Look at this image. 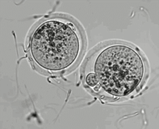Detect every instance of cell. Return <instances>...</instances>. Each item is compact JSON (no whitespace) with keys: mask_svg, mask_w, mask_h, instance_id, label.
<instances>
[{"mask_svg":"<svg viewBox=\"0 0 159 129\" xmlns=\"http://www.w3.org/2000/svg\"><path fill=\"white\" fill-rule=\"evenodd\" d=\"M100 84H97L94 87V90L96 91H99V89L100 88Z\"/></svg>","mask_w":159,"mask_h":129,"instance_id":"277c9868","label":"cell"},{"mask_svg":"<svg viewBox=\"0 0 159 129\" xmlns=\"http://www.w3.org/2000/svg\"><path fill=\"white\" fill-rule=\"evenodd\" d=\"M86 82L90 87H95L99 83L96 75L94 73L88 74L86 78Z\"/></svg>","mask_w":159,"mask_h":129,"instance_id":"3957f363","label":"cell"},{"mask_svg":"<svg viewBox=\"0 0 159 129\" xmlns=\"http://www.w3.org/2000/svg\"><path fill=\"white\" fill-rule=\"evenodd\" d=\"M80 33L73 22L61 14L44 17L31 30L30 49L33 60L48 71L67 68L79 54Z\"/></svg>","mask_w":159,"mask_h":129,"instance_id":"6da1fadb","label":"cell"},{"mask_svg":"<svg viewBox=\"0 0 159 129\" xmlns=\"http://www.w3.org/2000/svg\"><path fill=\"white\" fill-rule=\"evenodd\" d=\"M144 66L138 53L123 45L111 46L97 58L94 72L101 87L116 96H124L138 87L143 79Z\"/></svg>","mask_w":159,"mask_h":129,"instance_id":"7a4b0ae2","label":"cell"}]
</instances>
